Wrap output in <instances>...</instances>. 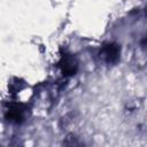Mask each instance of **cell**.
Masks as SVG:
<instances>
[{
    "label": "cell",
    "mask_w": 147,
    "mask_h": 147,
    "mask_svg": "<svg viewBox=\"0 0 147 147\" xmlns=\"http://www.w3.org/2000/svg\"><path fill=\"white\" fill-rule=\"evenodd\" d=\"M6 117L8 118V121L10 122H15V123H20L23 119V109L18 106V105H13L9 107V109L7 110Z\"/></svg>",
    "instance_id": "obj_1"
},
{
    "label": "cell",
    "mask_w": 147,
    "mask_h": 147,
    "mask_svg": "<svg viewBox=\"0 0 147 147\" xmlns=\"http://www.w3.org/2000/svg\"><path fill=\"white\" fill-rule=\"evenodd\" d=\"M118 53L119 49L117 45H113V44H109L103 49V56L107 59L108 62H115L118 59Z\"/></svg>",
    "instance_id": "obj_2"
}]
</instances>
